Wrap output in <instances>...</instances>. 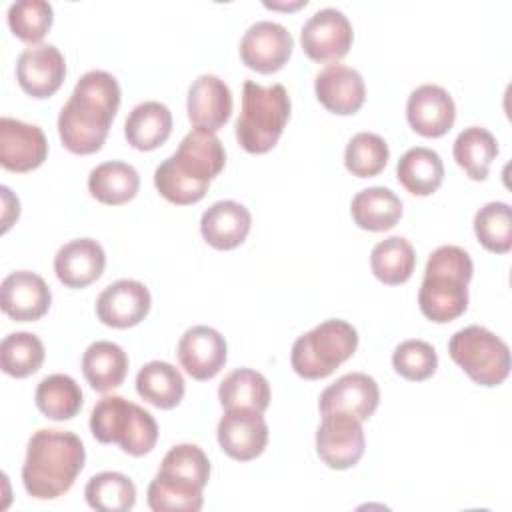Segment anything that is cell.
<instances>
[{
	"mask_svg": "<svg viewBox=\"0 0 512 512\" xmlns=\"http://www.w3.org/2000/svg\"><path fill=\"white\" fill-rule=\"evenodd\" d=\"M120 106V84L106 70L80 76L68 102L58 114V134L74 154L98 152Z\"/></svg>",
	"mask_w": 512,
	"mask_h": 512,
	"instance_id": "6da1fadb",
	"label": "cell"
},
{
	"mask_svg": "<svg viewBox=\"0 0 512 512\" xmlns=\"http://www.w3.org/2000/svg\"><path fill=\"white\" fill-rule=\"evenodd\" d=\"M224 164L226 152L216 132L194 128L180 140L176 152L156 166L154 186L168 202L188 206L206 196Z\"/></svg>",
	"mask_w": 512,
	"mask_h": 512,
	"instance_id": "7a4b0ae2",
	"label": "cell"
},
{
	"mask_svg": "<svg viewBox=\"0 0 512 512\" xmlns=\"http://www.w3.org/2000/svg\"><path fill=\"white\" fill-rule=\"evenodd\" d=\"M86 450L82 440L70 430L40 428L26 448L22 482L36 500H52L68 492L82 472Z\"/></svg>",
	"mask_w": 512,
	"mask_h": 512,
	"instance_id": "3957f363",
	"label": "cell"
},
{
	"mask_svg": "<svg viewBox=\"0 0 512 512\" xmlns=\"http://www.w3.org/2000/svg\"><path fill=\"white\" fill-rule=\"evenodd\" d=\"M474 264L470 254L454 244L436 248L424 270V280L418 290L420 312L436 322H452L468 308V282L472 280Z\"/></svg>",
	"mask_w": 512,
	"mask_h": 512,
	"instance_id": "277c9868",
	"label": "cell"
},
{
	"mask_svg": "<svg viewBox=\"0 0 512 512\" xmlns=\"http://www.w3.org/2000/svg\"><path fill=\"white\" fill-rule=\"evenodd\" d=\"M290 96L282 84L260 86L246 80L236 120V140L250 154L272 150L290 118Z\"/></svg>",
	"mask_w": 512,
	"mask_h": 512,
	"instance_id": "5b68a950",
	"label": "cell"
},
{
	"mask_svg": "<svg viewBox=\"0 0 512 512\" xmlns=\"http://www.w3.org/2000/svg\"><path fill=\"white\" fill-rule=\"evenodd\" d=\"M90 432L102 444H118L130 456L148 454L158 440V424L142 406L124 396H104L90 414Z\"/></svg>",
	"mask_w": 512,
	"mask_h": 512,
	"instance_id": "8992f818",
	"label": "cell"
},
{
	"mask_svg": "<svg viewBox=\"0 0 512 512\" xmlns=\"http://www.w3.org/2000/svg\"><path fill=\"white\" fill-rule=\"evenodd\" d=\"M358 348L356 328L340 318H330L296 338L292 344L290 364L306 380L330 376Z\"/></svg>",
	"mask_w": 512,
	"mask_h": 512,
	"instance_id": "52a82bcc",
	"label": "cell"
},
{
	"mask_svg": "<svg viewBox=\"0 0 512 512\" xmlns=\"http://www.w3.org/2000/svg\"><path fill=\"white\" fill-rule=\"evenodd\" d=\"M448 352L468 378L480 386H498L510 374L508 344L484 326L470 324L458 330L448 342Z\"/></svg>",
	"mask_w": 512,
	"mask_h": 512,
	"instance_id": "ba28073f",
	"label": "cell"
},
{
	"mask_svg": "<svg viewBox=\"0 0 512 512\" xmlns=\"http://www.w3.org/2000/svg\"><path fill=\"white\" fill-rule=\"evenodd\" d=\"M362 422L346 412H330L322 416L316 430V452L332 470H348L364 454Z\"/></svg>",
	"mask_w": 512,
	"mask_h": 512,
	"instance_id": "9c48e42d",
	"label": "cell"
},
{
	"mask_svg": "<svg viewBox=\"0 0 512 512\" xmlns=\"http://www.w3.org/2000/svg\"><path fill=\"white\" fill-rule=\"evenodd\" d=\"M354 32L348 16L338 8L316 10L302 26L300 44L314 62H338L352 46Z\"/></svg>",
	"mask_w": 512,
	"mask_h": 512,
	"instance_id": "30bf717a",
	"label": "cell"
},
{
	"mask_svg": "<svg viewBox=\"0 0 512 512\" xmlns=\"http://www.w3.org/2000/svg\"><path fill=\"white\" fill-rule=\"evenodd\" d=\"M294 48L292 34L274 20L254 22L240 40V58L242 62L260 74H272L280 70Z\"/></svg>",
	"mask_w": 512,
	"mask_h": 512,
	"instance_id": "8fae6325",
	"label": "cell"
},
{
	"mask_svg": "<svg viewBox=\"0 0 512 512\" xmlns=\"http://www.w3.org/2000/svg\"><path fill=\"white\" fill-rule=\"evenodd\" d=\"M220 448L234 460L248 462L260 456L268 444V424L262 412L228 408L216 428Z\"/></svg>",
	"mask_w": 512,
	"mask_h": 512,
	"instance_id": "7c38bea8",
	"label": "cell"
},
{
	"mask_svg": "<svg viewBox=\"0 0 512 512\" xmlns=\"http://www.w3.org/2000/svg\"><path fill=\"white\" fill-rule=\"evenodd\" d=\"M66 62L54 44H36L22 50L16 62V80L32 98H50L64 82Z\"/></svg>",
	"mask_w": 512,
	"mask_h": 512,
	"instance_id": "4fadbf2b",
	"label": "cell"
},
{
	"mask_svg": "<svg viewBox=\"0 0 512 512\" xmlns=\"http://www.w3.org/2000/svg\"><path fill=\"white\" fill-rule=\"evenodd\" d=\"M48 156V140L36 124L0 118V164L12 172H30Z\"/></svg>",
	"mask_w": 512,
	"mask_h": 512,
	"instance_id": "5bb4252c",
	"label": "cell"
},
{
	"mask_svg": "<svg viewBox=\"0 0 512 512\" xmlns=\"http://www.w3.org/2000/svg\"><path fill=\"white\" fill-rule=\"evenodd\" d=\"M150 290L132 278L108 284L96 298V316L112 328H130L140 324L150 312Z\"/></svg>",
	"mask_w": 512,
	"mask_h": 512,
	"instance_id": "9a60e30c",
	"label": "cell"
},
{
	"mask_svg": "<svg viewBox=\"0 0 512 512\" xmlns=\"http://www.w3.org/2000/svg\"><path fill=\"white\" fill-rule=\"evenodd\" d=\"M182 368L196 380L214 378L226 364L228 346L224 336L206 324L188 328L176 348Z\"/></svg>",
	"mask_w": 512,
	"mask_h": 512,
	"instance_id": "2e32d148",
	"label": "cell"
},
{
	"mask_svg": "<svg viewBox=\"0 0 512 512\" xmlns=\"http://www.w3.org/2000/svg\"><path fill=\"white\" fill-rule=\"evenodd\" d=\"M52 304V292L42 276L30 270L10 272L0 284V306L16 322L42 318Z\"/></svg>",
	"mask_w": 512,
	"mask_h": 512,
	"instance_id": "e0dca14e",
	"label": "cell"
},
{
	"mask_svg": "<svg viewBox=\"0 0 512 512\" xmlns=\"http://www.w3.org/2000/svg\"><path fill=\"white\" fill-rule=\"evenodd\" d=\"M380 402L378 382L364 372H350L326 386L320 394L318 408L324 414L346 412L360 422L368 420Z\"/></svg>",
	"mask_w": 512,
	"mask_h": 512,
	"instance_id": "ac0fdd59",
	"label": "cell"
},
{
	"mask_svg": "<svg viewBox=\"0 0 512 512\" xmlns=\"http://www.w3.org/2000/svg\"><path fill=\"white\" fill-rule=\"evenodd\" d=\"M406 118L414 132L426 138L444 136L456 120V104L450 92L438 84H422L410 92Z\"/></svg>",
	"mask_w": 512,
	"mask_h": 512,
	"instance_id": "d6986e66",
	"label": "cell"
},
{
	"mask_svg": "<svg viewBox=\"0 0 512 512\" xmlns=\"http://www.w3.org/2000/svg\"><path fill=\"white\" fill-rule=\"evenodd\" d=\"M314 92L318 102L332 114H354L366 100L364 78L356 68L344 64H328L316 74Z\"/></svg>",
	"mask_w": 512,
	"mask_h": 512,
	"instance_id": "ffe728a7",
	"label": "cell"
},
{
	"mask_svg": "<svg viewBox=\"0 0 512 512\" xmlns=\"http://www.w3.org/2000/svg\"><path fill=\"white\" fill-rule=\"evenodd\" d=\"M188 118L196 128L216 132L232 114V92L214 74H200L188 88Z\"/></svg>",
	"mask_w": 512,
	"mask_h": 512,
	"instance_id": "44dd1931",
	"label": "cell"
},
{
	"mask_svg": "<svg viewBox=\"0 0 512 512\" xmlns=\"http://www.w3.org/2000/svg\"><path fill=\"white\" fill-rule=\"evenodd\" d=\"M106 266V252L94 238H74L58 248L54 272L68 288H84L96 282Z\"/></svg>",
	"mask_w": 512,
	"mask_h": 512,
	"instance_id": "7402d4cb",
	"label": "cell"
},
{
	"mask_svg": "<svg viewBox=\"0 0 512 512\" xmlns=\"http://www.w3.org/2000/svg\"><path fill=\"white\" fill-rule=\"evenodd\" d=\"M252 226L250 210L236 200H218L204 210L200 218V234L216 250H232L240 246Z\"/></svg>",
	"mask_w": 512,
	"mask_h": 512,
	"instance_id": "603a6c76",
	"label": "cell"
},
{
	"mask_svg": "<svg viewBox=\"0 0 512 512\" xmlns=\"http://www.w3.org/2000/svg\"><path fill=\"white\" fill-rule=\"evenodd\" d=\"M128 372L126 352L110 340L92 342L82 354V374L92 390L110 392L118 388Z\"/></svg>",
	"mask_w": 512,
	"mask_h": 512,
	"instance_id": "cb8c5ba5",
	"label": "cell"
},
{
	"mask_svg": "<svg viewBox=\"0 0 512 512\" xmlns=\"http://www.w3.org/2000/svg\"><path fill=\"white\" fill-rule=\"evenodd\" d=\"M172 132V112L166 104L146 100L134 106L124 122V136L136 150H154Z\"/></svg>",
	"mask_w": 512,
	"mask_h": 512,
	"instance_id": "d4e9b609",
	"label": "cell"
},
{
	"mask_svg": "<svg viewBox=\"0 0 512 512\" xmlns=\"http://www.w3.org/2000/svg\"><path fill=\"white\" fill-rule=\"evenodd\" d=\"M398 182L414 196H430L444 180V164L436 150L414 146L406 150L396 166Z\"/></svg>",
	"mask_w": 512,
	"mask_h": 512,
	"instance_id": "484cf974",
	"label": "cell"
},
{
	"mask_svg": "<svg viewBox=\"0 0 512 512\" xmlns=\"http://www.w3.org/2000/svg\"><path fill=\"white\" fill-rule=\"evenodd\" d=\"M140 188V176L128 162L108 160L98 164L88 174L90 194L108 206H120L130 202Z\"/></svg>",
	"mask_w": 512,
	"mask_h": 512,
	"instance_id": "4316f807",
	"label": "cell"
},
{
	"mask_svg": "<svg viewBox=\"0 0 512 512\" xmlns=\"http://www.w3.org/2000/svg\"><path fill=\"white\" fill-rule=\"evenodd\" d=\"M356 226L370 232H384L396 226L402 216V200L384 186L360 190L350 204Z\"/></svg>",
	"mask_w": 512,
	"mask_h": 512,
	"instance_id": "83f0119b",
	"label": "cell"
},
{
	"mask_svg": "<svg viewBox=\"0 0 512 512\" xmlns=\"http://www.w3.org/2000/svg\"><path fill=\"white\" fill-rule=\"evenodd\" d=\"M186 384L178 368L168 362L152 360L136 374V392L156 408L168 410L180 404Z\"/></svg>",
	"mask_w": 512,
	"mask_h": 512,
	"instance_id": "f1b7e54d",
	"label": "cell"
},
{
	"mask_svg": "<svg viewBox=\"0 0 512 512\" xmlns=\"http://www.w3.org/2000/svg\"><path fill=\"white\" fill-rule=\"evenodd\" d=\"M218 400L224 410L250 408L264 412L270 404V384L264 374L252 368H236L220 382Z\"/></svg>",
	"mask_w": 512,
	"mask_h": 512,
	"instance_id": "f546056e",
	"label": "cell"
},
{
	"mask_svg": "<svg viewBox=\"0 0 512 512\" xmlns=\"http://www.w3.org/2000/svg\"><path fill=\"white\" fill-rule=\"evenodd\" d=\"M456 164L472 178L484 180L490 172V164L498 154V142L494 134L480 126L464 128L452 146Z\"/></svg>",
	"mask_w": 512,
	"mask_h": 512,
	"instance_id": "4dcf8cb0",
	"label": "cell"
},
{
	"mask_svg": "<svg viewBox=\"0 0 512 512\" xmlns=\"http://www.w3.org/2000/svg\"><path fill=\"white\" fill-rule=\"evenodd\" d=\"M34 402L50 420H70L82 408V390L68 374H50L36 386Z\"/></svg>",
	"mask_w": 512,
	"mask_h": 512,
	"instance_id": "1f68e13d",
	"label": "cell"
},
{
	"mask_svg": "<svg viewBox=\"0 0 512 512\" xmlns=\"http://www.w3.org/2000/svg\"><path fill=\"white\" fill-rule=\"evenodd\" d=\"M416 266V254L412 244L404 236H390L380 240L370 252V268L372 274L388 284H404Z\"/></svg>",
	"mask_w": 512,
	"mask_h": 512,
	"instance_id": "d6a6232c",
	"label": "cell"
},
{
	"mask_svg": "<svg viewBox=\"0 0 512 512\" xmlns=\"http://www.w3.org/2000/svg\"><path fill=\"white\" fill-rule=\"evenodd\" d=\"M84 496L98 512H128L136 504V486L122 472H100L88 480Z\"/></svg>",
	"mask_w": 512,
	"mask_h": 512,
	"instance_id": "836d02e7",
	"label": "cell"
},
{
	"mask_svg": "<svg viewBox=\"0 0 512 512\" xmlns=\"http://www.w3.org/2000/svg\"><path fill=\"white\" fill-rule=\"evenodd\" d=\"M200 486L156 472L148 484V506L154 512H198L204 504Z\"/></svg>",
	"mask_w": 512,
	"mask_h": 512,
	"instance_id": "e575fe53",
	"label": "cell"
},
{
	"mask_svg": "<svg viewBox=\"0 0 512 512\" xmlns=\"http://www.w3.org/2000/svg\"><path fill=\"white\" fill-rule=\"evenodd\" d=\"M44 354V344L36 334L12 332L0 344V366L8 376L26 378L40 370Z\"/></svg>",
	"mask_w": 512,
	"mask_h": 512,
	"instance_id": "d590c367",
	"label": "cell"
},
{
	"mask_svg": "<svg viewBox=\"0 0 512 512\" xmlns=\"http://www.w3.org/2000/svg\"><path fill=\"white\" fill-rule=\"evenodd\" d=\"M478 242L494 254H506L512 248V210L506 202H488L474 216Z\"/></svg>",
	"mask_w": 512,
	"mask_h": 512,
	"instance_id": "8d00e7d4",
	"label": "cell"
},
{
	"mask_svg": "<svg viewBox=\"0 0 512 512\" xmlns=\"http://www.w3.org/2000/svg\"><path fill=\"white\" fill-rule=\"evenodd\" d=\"M388 156L390 150L382 136L374 132H358L346 144L344 164L354 176L372 178L384 170Z\"/></svg>",
	"mask_w": 512,
	"mask_h": 512,
	"instance_id": "74e56055",
	"label": "cell"
},
{
	"mask_svg": "<svg viewBox=\"0 0 512 512\" xmlns=\"http://www.w3.org/2000/svg\"><path fill=\"white\" fill-rule=\"evenodd\" d=\"M52 20L54 12L46 0H18L8 8V26L12 34L30 46L46 36Z\"/></svg>",
	"mask_w": 512,
	"mask_h": 512,
	"instance_id": "f35d334b",
	"label": "cell"
},
{
	"mask_svg": "<svg viewBox=\"0 0 512 512\" xmlns=\"http://www.w3.org/2000/svg\"><path fill=\"white\" fill-rule=\"evenodd\" d=\"M158 472L204 488L210 478V460L196 444H176L162 458Z\"/></svg>",
	"mask_w": 512,
	"mask_h": 512,
	"instance_id": "ab89813d",
	"label": "cell"
},
{
	"mask_svg": "<svg viewBox=\"0 0 512 512\" xmlns=\"http://www.w3.org/2000/svg\"><path fill=\"white\" fill-rule=\"evenodd\" d=\"M394 370L406 380H426L438 368V354L426 340L410 338L400 342L392 352Z\"/></svg>",
	"mask_w": 512,
	"mask_h": 512,
	"instance_id": "60d3db41",
	"label": "cell"
}]
</instances>
